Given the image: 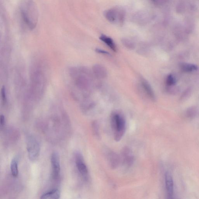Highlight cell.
Listing matches in <instances>:
<instances>
[{"instance_id": "18", "label": "cell", "mask_w": 199, "mask_h": 199, "mask_svg": "<svg viewBox=\"0 0 199 199\" xmlns=\"http://www.w3.org/2000/svg\"><path fill=\"white\" fill-rule=\"evenodd\" d=\"M197 110L195 106L189 107L186 111V115L188 118H193L197 114Z\"/></svg>"}, {"instance_id": "13", "label": "cell", "mask_w": 199, "mask_h": 199, "mask_svg": "<svg viewBox=\"0 0 199 199\" xmlns=\"http://www.w3.org/2000/svg\"><path fill=\"white\" fill-rule=\"evenodd\" d=\"M180 68L182 71L186 72H192L198 69L197 65L187 63H181L180 64Z\"/></svg>"}, {"instance_id": "5", "label": "cell", "mask_w": 199, "mask_h": 199, "mask_svg": "<svg viewBox=\"0 0 199 199\" xmlns=\"http://www.w3.org/2000/svg\"><path fill=\"white\" fill-rule=\"evenodd\" d=\"M75 163L79 172L85 179L88 175V169L84 163L82 156L80 153L77 152L75 155Z\"/></svg>"}, {"instance_id": "11", "label": "cell", "mask_w": 199, "mask_h": 199, "mask_svg": "<svg viewBox=\"0 0 199 199\" xmlns=\"http://www.w3.org/2000/svg\"><path fill=\"white\" fill-rule=\"evenodd\" d=\"M100 39L106 44L114 52L117 51L116 47L112 39L106 35H102L100 37Z\"/></svg>"}, {"instance_id": "15", "label": "cell", "mask_w": 199, "mask_h": 199, "mask_svg": "<svg viewBox=\"0 0 199 199\" xmlns=\"http://www.w3.org/2000/svg\"><path fill=\"white\" fill-rule=\"evenodd\" d=\"M11 170L12 176L16 177L18 173V165L17 161L15 159H13L11 162Z\"/></svg>"}, {"instance_id": "17", "label": "cell", "mask_w": 199, "mask_h": 199, "mask_svg": "<svg viewBox=\"0 0 199 199\" xmlns=\"http://www.w3.org/2000/svg\"><path fill=\"white\" fill-rule=\"evenodd\" d=\"M192 89L191 87H189L185 90L182 93L180 97V101H185L186 100L189 98L192 93Z\"/></svg>"}, {"instance_id": "6", "label": "cell", "mask_w": 199, "mask_h": 199, "mask_svg": "<svg viewBox=\"0 0 199 199\" xmlns=\"http://www.w3.org/2000/svg\"><path fill=\"white\" fill-rule=\"evenodd\" d=\"M165 182L168 198L172 199L174 193L173 182V178L170 172H167L165 174Z\"/></svg>"}, {"instance_id": "20", "label": "cell", "mask_w": 199, "mask_h": 199, "mask_svg": "<svg viewBox=\"0 0 199 199\" xmlns=\"http://www.w3.org/2000/svg\"><path fill=\"white\" fill-rule=\"evenodd\" d=\"M166 83L167 86L175 85L176 84V80L172 74H169L166 79Z\"/></svg>"}, {"instance_id": "22", "label": "cell", "mask_w": 199, "mask_h": 199, "mask_svg": "<svg viewBox=\"0 0 199 199\" xmlns=\"http://www.w3.org/2000/svg\"><path fill=\"white\" fill-rule=\"evenodd\" d=\"M95 51L96 52L100 53V54H104L105 55H110V54L109 52H108V51H104V50H101V49H96Z\"/></svg>"}, {"instance_id": "3", "label": "cell", "mask_w": 199, "mask_h": 199, "mask_svg": "<svg viewBox=\"0 0 199 199\" xmlns=\"http://www.w3.org/2000/svg\"><path fill=\"white\" fill-rule=\"evenodd\" d=\"M26 148L29 160L32 161H36L39 156L40 147L38 141L34 136H30L27 137Z\"/></svg>"}, {"instance_id": "4", "label": "cell", "mask_w": 199, "mask_h": 199, "mask_svg": "<svg viewBox=\"0 0 199 199\" xmlns=\"http://www.w3.org/2000/svg\"><path fill=\"white\" fill-rule=\"evenodd\" d=\"M52 176L53 179H57L60 175V166L59 154L56 152L52 154L51 158Z\"/></svg>"}, {"instance_id": "10", "label": "cell", "mask_w": 199, "mask_h": 199, "mask_svg": "<svg viewBox=\"0 0 199 199\" xmlns=\"http://www.w3.org/2000/svg\"><path fill=\"white\" fill-rule=\"evenodd\" d=\"M60 192L58 189H54L43 194L41 199H57L60 198Z\"/></svg>"}, {"instance_id": "8", "label": "cell", "mask_w": 199, "mask_h": 199, "mask_svg": "<svg viewBox=\"0 0 199 199\" xmlns=\"http://www.w3.org/2000/svg\"><path fill=\"white\" fill-rule=\"evenodd\" d=\"M141 83L142 87L148 97L151 100L155 101L156 99L155 95L150 84L144 79H142L141 80Z\"/></svg>"}, {"instance_id": "25", "label": "cell", "mask_w": 199, "mask_h": 199, "mask_svg": "<svg viewBox=\"0 0 199 199\" xmlns=\"http://www.w3.org/2000/svg\"><path fill=\"white\" fill-rule=\"evenodd\" d=\"M156 1V0H152V1Z\"/></svg>"}, {"instance_id": "12", "label": "cell", "mask_w": 199, "mask_h": 199, "mask_svg": "<svg viewBox=\"0 0 199 199\" xmlns=\"http://www.w3.org/2000/svg\"><path fill=\"white\" fill-rule=\"evenodd\" d=\"M117 15V11L114 9L107 10L104 12L105 18L110 22H115L116 20Z\"/></svg>"}, {"instance_id": "16", "label": "cell", "mask_w": 199, "mask_h": 199, "mask_svg": "<svg viewBox=\"0 0 199 199\" xmlns=\"http://www.w3.org/2000/svg\"><path fill=\"white\" fill-rule=\"evenodd\" d=\"M168 93L172 95L178 94L180 91V88L178 86L175 85L168 86L167 88Z\"/></svg>"}, {"instance_id": "21", "label": "cell", "mask_w": 199, "mask_h": 199, "mask_svg": "<svg viewBox=\"0 0 199 199\" xmlns=\"http://www.w3.org/2000/svg\"><path fill=\"white\" fill-rule=\"evenodd\" d=\"M1 98L4 104L7 102L6 95V88L4 86H3L1 90Z\"/></svg>"}, {"instance_id": "19", "label": "cell", "mask_w": 199, "mask_h": 199, "mask_svg": "<svg viewBox=\"0 0 199 199\" xmlns=\"http://www.w3.org/2000/svg\"><path fill=\"white\" fill-rule=\"evenodd\" d=\"M122 43L124 46L127 48L129 49H133L134 48L135 45L130 40L127 39H123L122 40Z\"/></svg>"}, {"instance_id": "24", "label": "cell", "mask_w": 199, "mask_h": 199, "mask_svg": "<svg viewBox=\"0 0 199 199\" xmlns=\"http://www.w3.org/2000/svg\"><path fill=\"white\" fill-rule=\"evenodd\" d=\"M1 125H4L5 123V118L4 115H1Z\"/></svg>"}, {"instance_id": "23", "label": "cell", "mask_w": 199, "mask_h": 199, "mask_svg": "<svg viewBox=\"0 0 199 199\" xmlns=\"http://www.w3.org/2000/svg\"><path fill=\"white\" fill-rule=\"evenodd\" d=\"M93 129H94V131L95 132V134L96 135L99 136V135H99V133H98V132H99V131H98V127L97 124H96V122H94L93 123Z\"/></svg>"}, {"instance_id": "7", "label": "cell", "mask_w": 199, "mask_h": 199, "mask_svg": "<svg viewBox=\"0 0 199 199\" xmlns=\"http://www.w3.org/2000/svg\"><path fill=\"white\" fill-rule=\"evenodd\" d=\"M122 157L123 162L127 167L131 166L134 161V157L132 151L128 148H125L123 150Z\"/></svg>"}, {"instance_id": "14", "label": "cell", "mask_w": 199, "mask_h": 199, "mask_svg": "<svg viewBox=\"0 0 199 199\" xmlns=\"http://www.w3.org/2000/svg\"><path fill=\"white\" fill-rule=\"evenodd\" d=\"M109 160L113 168L117 167L119 163V158L116 154L114 152L110 153L109 154Z\"/></svg>"}, {"instance_id": "1", "label": "cell", "mask_w": 199, "mask_h": 199, "mask_svg": "<svg viewBox=\"0 0 199 199\" xmlns=\"http://www.w3.org/2000/svg\"><path fill=\"white\" fill-rule=\"evenodd\" d=\"M20 10L24 22L30 30L35 29L38 23L39 13L36 4L33 0H22Z\"/></svg>"}, {"instance_id": "9", "label": "cell", "mask_w": 199, "mask_h": 199, "mask_svg": "<svg viewBox=\"0 0 199 199\" xmlns=\"http://www.w3.org/2000/svg\"><path fill=\"white\" fill-rule=\"evenodd\" d=\"M93 72L97 78L104 79L107 76L106 69L102 65L99 64L95 65L93 67Z\"/></svg>"}, {"instance_id": "2", "label": "cell", "mask_w": 199, "mask_h": 199, "mask_svg": "<svg viewBox=\"0 0 199 199\" xmlns=\"http://www.w3.org/2000/svg\"><path fill=\"white\" fill-rule=\"evenodd\" d=\"M111 125L114 133V139L119 141L125 133L126 122L124 117L121 114L115 113L111 117Z\"/></svg>"}]
</instances>
